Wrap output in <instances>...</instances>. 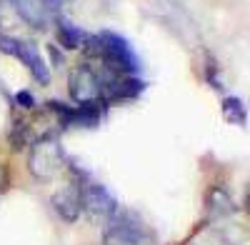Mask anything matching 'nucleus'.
<instances>
[{"label": "nucleus", "instance_id": "39448f33", "mask_svg": "<svg viewBox=\"0 0 250 245\" xmlns=\"http://www.w3.org/2000/svg\"><path fill=\"white\" fill-rule=\"evenodd\" d=\"M65 165V153L55 138H43L33 145L30 153V170L38 180H50Z\"/></svg>", "mask_w": 250, "mask_h": 245}, {"label": "nucleus", "instance_id": "423d86ee", "mask_svg": "<svg viewBox=\"0 0 250 245\" xmlns=\"http://www.w3.org/2000/svg\"><path fill=\"white\" fill-rule=\"evenodd\" d=\"M68 90L75 103H88V100H100L103 98V85H100V73H95L90 65H78L73 68L68 78ZM105 100V98H103Z\"/></svg>", "mask_w": 250, "mask_h": 245}, {"label": "nucleus", "instance_id": "9d476101", "mask_svg": "<svg viewBox=\"0 0 250 245\" xmlns=\"http://www.w3.org/2000/svg\"><path fill=\"white\" fill-rule=\"evenodd\" d=\"M223 118L228 122H233V125H245L248 120V113H245V103L235 95H228L223 98Z\"/></svg>", "mask_w": 250, "mask_h": 245}, {"label": "nucleus", "instance_id": "1a4fd4ad", "mask_svg": "<svg viewBox=\"0 0 250 245\" xmlns=\"http://www.w3.org/2000/svg\"><path fill=\"white\" fill-rule=\"evenodd\" d=\"M58 43L65 48V50H83L85 48V43H88V38H90V33H85V30H80L78 25H73V23H68V20H58Z\"/></svg>", "mask_w": 250, "mask_h": 245}, {"label": "nucleus", "instance_id": "7ed1b4c3", "mask_svg": "<svg viewBox=\"0 0 250 245\" xmlns=\"http://www.w3.org/2000/svg\"><path fill=\"white\" fill-rule=\"evenodd\" d=\"M75 180H78V185H80V210L90 213L93 218L110 220L115 215V210H118V200L113 198V193L105 185H100V183L90 180L88 175H80L78 170H75Z\"/></svg>", "mask_w": 250, "mask_h": 245}, {"label": "nucleus", "instance_id": "0eeeda50", "mask_svg": "<svg viewBox=\"0 0 250 245\" xmlns=\"http://www.w3.org/2000/svg\"><path fill=\"white\" fill-rule=\"evenodd\" d=\"M15 13L35 30H45L58 13L55 0H10Z\"/></svg>", "mask_w": 250, "mask_h": 245}, {"label": "nucleus", "instance_id": "20e7f679", "mask_svg": "<svg viewBox=\"0 0 250 245\" xmlns=\"http://www.w3.org/2000/svg\"><path fill=\"white\" fill-rule=\"evenodd\" d=\"M0 53H5V55L20 60V63L30 70V75L38 80L40 85H48V83H50V68L45 65L43 55L38 53L35 45L25 43V40H18V38H10V35L0 33Z\"/></svg>", "mask_w": 250, "mask_h": 245}, {"label": "nucleus", "instance_id": "f8f14e48", "mask_svg": "<svg viewBox=\"0 0 250 245\" xmlns=\"http://www.w3.org/2000/svg\"><path fill=\"white\" fill-rule=\"evenodd\" d=\"M55 3H58V5H60V3H70V0H55Z\"/></svg>", "mask_w": 250, "mask_h": 245}, {"label": "nucleus", "instance_id": "6e6552de", "mask_svg": "<svg viewBox=\"0 0 250 245\" xmlns=\"http://www.w3.org/2000/svg\"><path fill=\"white\" fill-rule=\"evenodd\" d=\"M53 208L62 220H75L80 215V185L78 180H73L70 185H65L60 193L53 195Z\"/></svg>", "mask_w": 250, "mask_h": 245}, {"label": "nucleus", "instance_id": "f257e3e1", "mask_svg": "<svg viewBox=\"0 0 250 245\" xmlns=\"http://www.w3.org/2000/svg\"><path fill=\"white\" fill-rule=\"evenodd\" d=\"M83 53L90 58H100L103 68L110 75H138L140 73V60L135 50L123 35L113 30H100L98 35H90Z\"/></svg>", "mask_w": 250, "mask_h": 245}, {"label": "nucleus", "instance_id": "f03ea898", "mask_svg": "<svg viewBox=\"0 0 250 245\" xmlns=\"http://www.w3.org/2000/svg\"><path fill=\"white\" fill-rule=\"evenodd\" d=\"M153 240L150 228L133 210H115L105 228V245H148Z\"/></svg>", "mask_w": 250, "mask_h": 245}, {"label": "nucleus", "instance_id": "9b49d317", "mask_svg": "<svg viewBox=\"0 0 250 245\" xmlns=\"http://www.w3.org/2000/svg\"><path fill=\"white\" fill-rule=\"evenodd\" d=\"M15 100H18V105H20V108H25V110L35 108V100H33V95H30L28 90H20V93L15 95Z\"/></svg>", "mask_w": 250, "mask_h": 245}]
</instances>
